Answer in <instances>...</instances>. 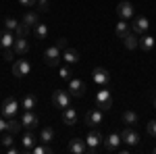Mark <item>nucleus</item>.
<instances>
[{"label": "nucleus", "instance_id": "39448f33", "mask_svg": "<svg viewBox=\"0 0 156 154\" xmlns=\"http://www.w3.org/2000/svg\"><path fill=\"white\" fill-rule=\"evenodd\" d=\"M102 121H104V110H100L98 106L85 113V125L87 127H98Z\"/></svg>", "mask_w": 156, "mask_h": 154}, {"label": "nucleus", "instance_id": "1a4fd4ad", "mask_svg": "<svg viewBox=\"0 0 156 154\" xmlns=\"http://www.w3.org/2000/svg\"><path fill=\"white\" fill-rule=\"evenodd\" d=\"M148 27H150V21H148V17L140 15V17H135V19H133L131 31H133V34H137V36H144L146 31H148Z\"/></svg>", "mask_w": 156, "mask_h": 154}, {"label": "nucleus", "instance_id": "20e7f679", "mask_svg": "<svg viewBox=\"0 0 156 154\" xmlns=\"http://www.w3.org/2000/svg\"><path fill=\"white\" fill-rule=\"evenodd\" d=\"M104 142V138H102V133L94 127V129L87 133V138H85V144H87V152H98V146Z\"/></svg>", "mask_w": 156, "mask_h": 154}, {"label": "nucleus", "instance_id": "f8f14e48", "mask_svg": "<svg viewBox=\"0 0 156 154\" xmlns=\"http://www.w3.org/2000/svg\"><path fill=\"white\" fill-rule=\"evenodd\" d=\"M21 123H23L25 129H36L37 125H40V117H37L34 110H25V113H23V119H21Z\"/></svg>", "mask_w": 156, "mask_h": 154}, {"label": "nucleus", "instance_id": "4be33fe9", "mask_svg": "<svg viewBox=\"0 0 156 154\" xmlns=\"http://www.w3.org/2000/svg\"><path fill=\"white\" fill-rule=\"evenodd\" d=\"M154 44H156V40L152 36H142L140 38V48L144 50V52H152V48H154Z\"/></svg>", "mask_w": 156, "mask_h": 154}, {"label": "nucleus", "instance_id": "7ed1b4c3", "mask_svg": "<svg viewBox=\"0 0 156 154\" xmlns=\"http://www.w3.org/2000/svg\"><path fill=\"white\" fill-rule=\"evenodd\" d=\"M52 104L60 110H65V108L71 106V94L69 92H65V90H56L54 94H52Z\"/></svg>", "mask_w": 156, "mask_h": 154}, {"label": "nucleus", "instance_id": "f704fd0d", "mask_svg": "<svg viewBox=\"0 0 156 154\" xmlns=\"http://www.w3.org/2000/svg\"><path fill=\"white\" fill-rule=\"evenodd\" d=\"M29 152H34V154H48V148H46V146H34Z\"/></svg>", "mask_w": 156, "mask_h": 154}, {"label": "nucleus", "instance_id": "c85d7f7f", "mask_svg": "<svg viewBox=\"0 0 156 154\" xmlns=\"http://www.w3.org/2000/svg\"><path fill=\"white\" fill-rule=\"evenodd\" d=\"M21 127H23V123L12 117V119H9V127H6V131H11L12 135H15V133H19V131H21Z\"/></svg>", "mask_w": 156, "mask_h": 154}, {"label": "nucleus", "instance_id": "4c0bfd02", "mask_svg": "<svg viewBox=\"0 0 156 154\" xmlns=\"http://www.w3.org/2000/svg\"><path fill=\"white\" fill-rule=\"evenodd\" d=\"M67 44H69V42H67V38H58V40H56V46H58L60 50H65Z\"/></svg>", "mask_w": 156, "mask_h": 154}, {"label": "nucleus", "instance_id": "9b49d317", "mask_svg": "<svg viewBox=\"0 0 156 154\" xmlns=\"http://www.w3.org/2000/svg\"><path fill=\"white\" fill-rule=\"evenodd\" d=\"M121 133H117V131H112V133H108L106 135V140H104V148H106L108 152H117L119 150V146H121Z\"/></svg>", "mask_w": 156, "mask_h": 154}, {"label": "nucleus", "instance_id": "393cba45", "mask_svg": "<svg viewBox=\"0 0 156 154\" xmlns=\"http://www.w3.org/2000/svg\"><path fill=\"white\" fill-rule=\"evenodd\" d=\"M115 34H117V38H119V40H123V38L127 36V34H131V29H129V25L125 23V19H121L119 23H117V29H115Z\"/></svg>", "mask_w": 156, "mask_h": 154}, {"label": "nucleus", "instance_id": "a878e982", "mask_svg": "<svg viewBox=\"0 0 156 154\" xmlns=\"http://www.w3.org/2000/svg\"><path fill=\"white\" fill-rule=\"evenodd\" d=\"M40 142L52 144L54 142V129H52V127H44V129L40 131Z\"/></svg>", "mask_w": 156, "mask_h": 154}, {"label": "nucleus", "instance_id": "e433bc0d", "mask_svg": "<svg viewBox=\"0 0 156 154\" xmlns=\"http://www.w3.org/2000/svg\"><path fill=\"white\" fill-rule=\"evenodd\" d=\"M48 6H50V2L48 0H37V9L44 13V11H48Z\"/></svg>", "mask_w": 156, "mask_h": 154}, {"label": "nucleus", "instance_id": "a19ab883", "mask_svg": "<svg viewBox=\"0 0 156 154\" xmlns=\"http://www.w3.org/2000/svg\"><path fill=\"white\" fill-rule=\"evenodd\" d=\"M154 106H156V96H154Z\"/></svg>", "mask_w": 156, "mask_h": 154}, {"label": "nucleus", "instance_id": "b1692460", "mask_svg": "<svg viewBox=\"0 0 156 154\" xmlns=\"http://www.w3.org/2000/svg\"><path fill=\"white\" fill-rule=\"evenodd\" d=\"M21 106H23V110H34V108L37 106V98L34 94H25L23 96V102H21Z\"/></svg>", "mask_w": 156, "mask_h": 154}, {"label": "nucleus", "instance_id": "58836bf2", "mask_svg": "<svg viewBox=\"0 0 156 154\" xmlns=\"http://www.w3.org/2000/svg\"><path fill=\"white\" fill-rule=\"evenodd\" d=\"M6 127H9V121H6L4 117H0V133H4V131H6Z\"/></svg>", "mask_w": 156, "mask_h": 154}, {"label": "nucleus", "instance_id": "473e14b6", "mask_svg": "<svg viewBox=\"0 0 156 154\" xmlns=\"http://www.w3.org/2000/svg\"><path fill=\"white\" fill-rule=\"evenodd\" d=\"M15 56H17V54H15L12 48H2V59L4 60H15Z\"/></svg>", "mask_w": 156, "mask_h": 154}, {"label": "nucleus", "instance_id": "0eeeda50", "mask_svg": "<svg viewBox=\"0 0 156 154\" xmlns=\"http://www.w3.org/2000/svg\"><path fill=\"white\" fill-rule=\"evenodd\" d=\"M29 73H31V65H29L27 59H19V60L12 63V75L15 77H25Z\"/></svg>", "mask_w": 156, "mask_h": 154}, {"label": "nucleus", "instance_id": "4468645a", "mask_svg": "<svg viewBox=\"0 0 156 154\" xmlns=\"http://www.w3.org/2000/svg\"><path fill=\"white\" fill-rule=\"evenodd\" d=\"M117 15H119L121 19H131L133 17V4L131 2H127V0H123V2H119V6H117Z\"/></svg>", "mask_w": 156, "mask_h": 154}, {"label": "nucleus", "instance_id": "ea45409f", "mask_svg": "<svg viewBox=\"0 0 156 154\" xmlns=\"http://www.w3.org/2000/svg\"><path fill=\"white\" fill-rule=\"evenodd\" d=\"M23 6H34V4H37V0H19Z\"/></svg>", "mask_w": 156, "mask_h": 154}, {"label": "nucleus", "instance_id": "bb28decb", "mask_svg": "<svg viewBox=\"0 0 156 154\" xmlns=\"http://www.w3.org/2000/svg\"><path fill=\"white\" fill-rule=\"evenodd\" d=\"M21 23H25L27 27H31V29H34V27L40 23V17H37L36 13H25V15H23V21H21Z\"/></svg>", "mask_w": 156, "mask_h": 154}, {"label": "nucleus", "instance_id": "6e6552de", "mask_svg": "<svg viewBox=\"0 0 156 154\" xmlns=\"http://www.w3.org/2000/svg\"><path fill=\"white\" fill-rule=\"evenodd\" d=\"M85 83L81 81V79H77V77H71L69 79V94L73 96V98H81V96L85 94Z\"/></svg>", "mask_w": 156, "mask_h": 154}, {"label": "nucleus", "instance_id": "7c9ffc66", "mask_svg": "<svg viewBox=\"0 0 156 154\" xmlns=\"http://www.w3.org/2000/svg\"><path fill=\"white\" fill-rule=\"evenodd\" d=\"M12 142H15V138H12L11 131H4V135L0 138V144L4 146V148H9V146H12Z\"/></svg>", "mask_w": 156, "mask_h": 154}, {"label": "nucleus", "instance_id": "412c9836", "mask_svg": "<svg viewBox=\"0 0 156 154\" xmlns=\"http://www.w3.org/2000/svg\"><path fill=\"white\" fill-rule=\"evenodd\" d=\"M62 60H65L67 65H75V63L79 60V52H77L75 48H65V52H62Z\"/></svg>", "mask_w": 156, "mask_h": 154}, {"label": "nucleus", "instance_id": "2eb2a0df", "mask_svg": "<svg viewBox=\"0 0 156 154\" xmlns=\"http://www.w3.org/2000/svg\"><path fill=\"white\" fill-rule=\"evenodd\" d=\"M69 150H71L73 154H85L87 152V144H85V140H81V138H73L71 142H69Z\"/></svg>", "mask_w": 156, "mask_h": 154}, {"label": "nucleus", "instance_id": "79ce46f5", "mask_svg": "<svg viewBox=\"0 0 156 154\" xmlns=\"http://www.w3.org/2000/svg\"><path fill=\"white\" fill-rule=\"evenodd\" d=\"M154 154H156V148H154Z\"/></svg>", "mask_w": 156, "mask_h": 154}, {"label": "nucleus", "instance_id": "cd10ccee", "mask_svg": "<svg viewBox=\"0 0 156 154\" xmlns=\"http://www.w3.org/2000/svg\"><path fill=\"white\" fill-rule=\"evenodd\" d=\"M34 34H36L37 40H46V36H48V27H46V23H37L36 27H34Z\"/></svg>", "mask_w": 156, "mask_h": 154}, {"label": "nucleus", "instance_id": "f257e3e1", "mask_svg": "<svg viewBox=\"0 0 156 154\" xmlns=\"http://www.w3.org/2000/svg\"><path fill=\"white\" fill-rule=\"evenodd\" d=\"M96 106L100 108V110H110V108H112V96H110V92L106 90V85H100V90H98Z\"/></svg>", "mask_w": 156, "mask_h": 154}, {"label": "nucleus", "instance_id": "ddd939ff", "mask_svg": "<svg viewBox=\"0 0 156 154\" xmlns=\"http://www.w3.org/2000/svg\"><path fill=\"white\" fill-rule=\"evenodd\" d=\"M92 79H94L96 85H106V83L110 81V73H108L104 67H96L94 73H92Z\"/></svg>", "mask_w": 156, "mask_h": 154}, {"label": "nucleus", "instance_id": "6ab92c4d", "mask_svg": "<svg viewBox=\"0 0 156 154\" xmlns=\"http://www.w3.org/2000/svg\"><path fill=\"white\" fill-rule=\"evenodd\" d=\"M36 142H40L36 138V133L29 129L27 133H23V140H21V146H23V150H31L34 146H36Z\"/></svg>", "mask_w": 156, "mask_h": 154}, {"label": "nucleus", "instance_id": "72a5a7b5", "mask_svg": "<svg viewBox=\"0 0 156 154\" xmlns=\"http://www.w3.org/2000/svg\"><path fill=\"white\" fill-rule=\"evenodd\" d=\"M58 75L62 77V79H67V81H69V79H71V69H69V65L60 67V69H58Z\"/></svg>", "mask_w": 156, "mask_h": 154}, {"label": "nucleus", "instance_id": "5701e85b", "mask_svg": "<svg viewBox=\"0 0 156 154\" xmlns=\"http://www.w3.org/2000/svg\"><path fill=\"white\" fill-rule=\"evenodd\" d=\"M62 123H65V125H75V123H77V113H75L71 106L62 110Z\"/></svg>", "mask_w": 156, "mask_h": 154}, {"label": "nucleus", "instance_id": "c756f323", "mask_svg": "<svg viewBox=\"0 0 156 154\" xmlns=\"http://www.w3.org/2000/svg\"><path fill=\"white\" fill-rule=\"evenodd\" d=\"M29 29H31V27H27L25 23H19V25H17V29H15V38H27Z\"/></svg>", "mask_w": 156, "mask_h": 154}, {"label": "nucleus", "instance_id": "423d86ee", "mask_svg": "<svg viewBox=\"0 0 156 154\" xmlns=\"http://www.w3.org/2000/svg\"><path fill=\"white\" fill-rule=\"evenodd\" d=\"M44 59L48 63L50 67H58L60 65V59H62V54H60V48L54 44V46L46 48V52H44Z\"/></svg>", "mask_w": 156, "mask_h": 154}, {"label": "nucleus", "instance_id": "f03ea898", "mask_svg": "<svg viewBox=\"0 0 156 154\" xmlns=\"http://www.w3.org/2000/svg\"><path fill=\"white\" fill-rule=\"evenodd\" d=\"M17 113H19V102H17V98H12V96L4 98V100H2V117L12 119Z\"/></svg>", "mask_w": 156, "mask_h": 154}, {"label": "nucleus", "instance_id": "f3484780", "mask_svg": "<svg viewBox=\"0 0 156 154\" xmlns=\"http://www.w3.org/2000/svg\"><path fill=\"white\" fill-rule=\"evenodd\" d=\"M15 44V34L9 29H2L0 31V48H12Z\"/></svg>", "mask_w": 156, "mask_h": 154}, {"label": "nucleus", "instance_id": "9d476101", "mask_svg": "<svg viewBox=\"0 0 156 154\" xmlns=\"http://www.w3.org/2000/svg\"><path fill=\"white\" fill-rule=\"evenodd\" d=\"M121 140H123V144H127V146H140V135L131 127H125V129L121 131Z\"/></svg>", "mask_w": 156, "mask_h": 154}, {"label": "nucleus", "instance_id": "aec40b11", "mask_svg": "<svg viewBox=\"0 0 156 154\" xmlns=\"http://www.w3.org/2000/svg\"><path fill=\"white\" fill-rule=\"evenodd\" d=\"M123 46L127 48V50H135V48L140 46V38H137V34H127V36L123 38Z\"/></svg>", "mask_w": 156, "mask_h": 154}, {"label": "nucleus", "instance_id": "dca6fc26", "mask_svg": "<svg viewBox=\"0 0 156 154\" xmlns=\"http://www.w3.org/2000/svg\"><path fill=\"white\" fill-rule=\"evenodd\" d=\"M12 50H15V54H17V56H25V54H27V50H29L27 38H15Z\"/></svg>", "mask_w": 156, "mask_h": 154}, {"label": "nucleus", "instance_id": "c9c22d12", "mask_svg": "<svg viewBox=\"0 0 156 154\" xmlns=\"http://www.w3.org/2000/svg\"><path fill=\"white\" fill-rule=\"evenodd\" d=\"M146 129H148V133H150L152 138H156V119H154V121H150V123H148V127H146Z\"/></svg>", "mask_w": 156, "mask_h": 154}, {"label": "nucleus", "instance_id": "2f4dec72", "mask_svg": "<svg viewBox=\"0 0 156 154\" xmlns=\"http://www.w3.org/2000/svg\"><path fill=\"white\" fill-rule=\"evenodd\" d=\"M17 25H19V21L12 19V17H6V19H4V29H9V31H15Z\"/></svg>", "mask_w": 156, "mask_h": 154}, {"label": "nucleus", "instance_id": "a211bd4d", "mask_svg": "<svg viewBox=\"0 0 156 154\" xmlns=\"http://www.w3.org/2000/svg\"><path fill=\"white\" fill-rule=\"evenodd\" d=\"M121 121H123L127 127H133L135 123H140V117H137V113H135V110H123Z\"/></svg>", "mask_w": 156, "mask_h": 154}]
</instances>
